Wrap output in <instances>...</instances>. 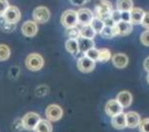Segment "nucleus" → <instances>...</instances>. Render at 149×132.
<instances>
[{
	"instance_id": "nucleus-1",
	"label": "nucleus",
	"mask_w": 149,
	"mask_h": 132,
	"mask_svg": "<svg viewBox=\"0 0 149 132\" xmlns=\"http://www.w3.org/2000/svg\"><path fill=\"white\" fill-rule=\"evenodd\" d=\"M113 10V4L109 0H98L95 5L96 17L99 18L102 21L111 17Z\"/></svg>"
},
{
	"instance_id": "nucleus-2",
	"label": "nucleus",
	"mask_w": 149,
	"mask_h": 132,
	"mask_svg": "<svg viewBox=\"0 0 149 132\" xmlns=\"http://www.w3.org/2000/svg\"><path fill=\"white\" fill-rule=\"evenodd\" d=\"M26 67L31 71H39L44 66V58L39 53H31L25 60Z\"/></svg>"
},
{
	"instance_id": "nucleus-3",
	"label": "nucleus",
	"mask_w": 149,
	"mask_h": 132,
	"mask_svg": "<svg viewBox=\"0 0 149 132\" xmlns=\"http://www.w3.org/2000/svg\"><path fill=\"white\" fill-rule=\"evenodd\" d=\"M62 26L66 29H71V28L77 27L78 25V19H77V12L73 10H66L64 11L60 18Z\"/></svg>"
},
{
	"instance_id": "nucleus-4",
	"label": "nucleus",
	"mask_w": 149,
	"mask_h": 132,
	"mask_svg": "<svg viewBox=\"0 0 149 132\" xmlns=\"http://www.w3.org/2000/svg\"><path fill=\"white\" fill-rule=\"evenodd\" d=\"M41 115L37 113H28L22 118V123L24 129L26 130H34L39 121L41 120Z\"/></svg>"
},
{
	"instance_id": "nucleus-5",
	"label": "nucleus",
	"mask_w": 149,
	"mask_h": 132,
	"mask_svg": "<svg viewBox=\"0 0 149 132\" xmlns=\"http://www.w3.org/2000/svg\"><path fill=\"white\" fill-rule=\"evenodd\" d=\"M33 18L35 22L39 24H45L49 20L50 18V12L49 10L45 6L37 7L33 12Z\"/></svg>"
},
{
	"instance_id": "nucleus-6",
	"label": "nucleus",
	"mask_w": 149,
	"mask_h": 132,
	"mask_svg": "<svg viewBox=\"0 0 149 132\" xmlns=\"http://www.w3.org/2000/svg\"><path fill=\"white\" fill-rule=\"evenodd\" d=\"M63 115V110L57 105H50L45 110V116L49 121H57Z\"/></svg>"
},
{
	"instance_id": "nucleus-7",
	"label": "nucleus",
	"mask_w": 149,
	"mask_h": 132,
	"mask_svg": "<svg viewBox=\"0 0 149 132\" xmlns=\"http://www.w3.org/2000/svg\"><path fill=\"white\" fill-rule=\"evenodd\" d=\"M123 106H120V104L118 103L117 100H110L106 104L105 106V111L106 113L111 116V117H113V116L120 115V113H123Z\"/></svg>"
},
{
	"instance_id": "nucleus-8",
	"label": "nucleus",
	"mask_w": 149,
	"mask_h": 132,
	"mask_svg": "<svg viewBox=\"0 0 149 132\" xmlns=\"http://www.w3.org/2000/svg\"><path fill=\"white\" fill-rule=\"evenodd\" d=\"M77 19H78V24L82 26H87L90 25L92 20L94 19V15L89 9L87 8H82L79 9L77 11Z\"/></svg>"
},
{
	"instance_id": "nucleus-9",
	"label": "nucleus",
	"mask_w": 149,
	"mask_h": 132,
	"mask_svg": "<svg viewBox=\"0 0 149 132\" xmlns=\"http://www.w3.org/2000/svg\"><path fill=\"white\" fill-rule=\"evenodd\" d=\"M4 19L10 24H16L21 19V12L15 6H9V8L6 10V12L3 15Z\"/></svg>"
},
{
	"instance_id": "nucleus-10",
	"label": "nucleus",
	"mask_w": 149,
	"mask_h": 132,
	"mask_svg": "<svg viewBox=\"0 0 149 132\" xmlns=\"http://www.w3.org/2000/svg\"><path fill=\"white\" fill-rule=\"evenodd\" d=\"M95 66L96 62L93 61L90 58H88L87 56H85V55L80 57L77 61V68L83 73H89L91 71H93Z\"/></svg>"
},
{
	"instance_id": "nucleus-11",
	"label": "nucleus",
	"mask_w": 149,
	"mask_h": 132,
	"mask_svg": "<svg viewBox=\"0 0 149 132\" xmlns=\"http://www.w3.org/2000/svg\"><path fill=\"white\" fill-rule=\"evenodd\" d=\"M116 35H127L132 31V24L130 22L120 21L113 27Z\"/></svg>"
},
{
	"instance_id": "nucleus-12",
	"label": "nucleus",
	"mask_w": 149,
	"mask_h": 132,
	"mask_svg": "<svg viewBox=\"0 0 149 132\" xmlns=\"http://www.w3.org/2000/svg\"><path fill=\"white\" fill-rule=\"evenodd\" d=\"M38 25L35 21H27L22 26V33L26 37H34L38 33Z\"/></svg>"
},
{
	"instance_id": "nucleus-13",
	"label": "nucleus",
	"mask_w": 149,
	"mask_h": 132,
	"mask_svg": "<svg viewBox=\"0 0 149 132\" xmlns=\"http://www.w3.org/2000/svg\"><path fill=\"white\" fill-rule=\"evenodd\" d=\"M117 101L120 104L123 108H128L131 105V103H132V96L127 91H123V92H120L118 94Z\"/></svg>"
},
{
	"instance_id": "nucleus-14",
	"label": "nucleus",
	"mask_w": 149,
	"mask_h": 132,
	"mask_svg": "<svg viewBox=\"0 0 149 132\" xmlns=\"http://www.w3.org/2000/svg\"><path fill=\"white\" fill-rule=\"evenodd\" d=\"M125 119H127V127L135 128L139 125L140 123V116L138 113L134 111H130L125 115Z\"/></svg>"
},
{
	"instance_id": "nucleus-15",
	"label": "nucleus",
	"mask_w": 149,
	"mask_h": 132,
	"mask_svg": "<svg viewBox=\"0 0 149 132\" xmlns=\"http://www.w3.org/2000/svg\"><path fill=\"white\" fill-rule=\"evenodd\" d=\"M145 12L140 8H132V10L130 12V23L132 25H139L141 24L144 17Z\"/></svg>"
},
{
	"instance_id": "nucleus-16",
	"label": "nucleus",
	"mask_w": 149,
	"mask_h": 132,
	"mask_svg": "<svg viewBox=\"0 0 149 132\" xmlns=\"http://www.w3.org/2000/svg\"><path fill=\"white\" fill-rule=\"evenodd\" d=\"M78 42V47H79V52H87L88 50L95 47V42L93 40L89 39H84V38H79L77 40Z\"/></svg>"
},
{
	"instance_id": "nucleus-17",
	"label": "nucleus",
	"mask_w": 149,
	"mask_h": 132,
	"mask_svg": "<svg viewBox=\"0 0 149 132\" xmlns=\"http://www.w3.org/2000/svg\"><path fill=\"white\" fill-rule=\"evenodd\" d=\"M113 64L118 68H125L128 64V58L125 53H117L112 57Z\"/></svg>"
},
{
	"instance_id": "nucleus-18",
	"label": "nucleus",
	"mask_w": 149,
	"mask_h": 132,
	"mask_svg": "<svg viewBox=\"0 0 149 132\" xmlns=\"http://www.w3.org/2000/svg\"><path fill=\"white\" fill-rule=\"evenodd\" d=\"M112 125L116 129H123L127 127V119H125V113H120V115L112 117Z\"/></svg>"
},
{
	"instance_id": "nucleus-19",
	"label": "nucleus",
	"mask_w": 149,
	"mask_h": 132,
	"mask_svg": "<svg viewBox=\"0 0 149 132\" xmlns=\"http://www.w3.org/2000/svg\"><path fill=\"white\" fill-rule=\"evenodd\" d=\"M34 132H52V126L47 119H41L34 129Z\"/></svg>"
},
{
	"instance_id": "nucleus-20",
	"label": "nucleus",
	"mask_w": 149,
	"mask_h": 132,
	"mask_svg": "<svg viewBox=\"0 0 149 132\" xmlns=\"http://www.w3.org/2000/svg\"><path fill=\"white\" fill-rule=\"evenodd\" d=\"M132 8V0H118L117 1V10L120 12H130Z\"/></svg>"
},
{
	"instance_id": "nucleus-21",
	"label": "nucleus",
	"mask_w": 149,
	"mask_h": 132,
	"mask_svg": "<svg viewBox=\"0 0 149 132\" xmlns=\"http://www.w3.org/2000/svg\"><path fill=\"white\" fill-rule=\"evenodd\" d=\"M65 49L69 53L71 54L76 55L79 53V47H78V42L77 40H73V39H69L66 40L65 42Z\"/></svg>"
},
{
	"instance_id": "nucleus-22",
	"label": "nucleus",
	"mask_w": 149,
	"mask_h": 132,
	"mask_svg": "<svg viewBox=\"0 0 149 132\" xmlns=\"http://www.w3.org/2000/svg\"><path fill=\"white\" fill-rule=\"evenodd\" d=\"M96 35L95 31L93 30V28L90 25L87 26H82L80 29V38H84V39H89L93 40Z\"/></svg>"
},
{
	"instance_id": "nucleus-23",
	"label": "nucleus",
	"mask_w": 149,
	"mask_h": 132,
	"mask_svg": "<svg viewBox=\"0 0 149 132\" xmlns=\"http://www.w3.org/2000/svg\"><path fill=\"white\" fill-rule=\"evenodd\" d=\"M90 26L93 28V30L95 31L96 34H100V33L102 32V30L104 29L105 25H104V22L101 19H99V18H97V17H94V19L91 22Z\"/></svg>"
},
{
	"instance_id": "nucleus-24",
	"label": "nucleus",
	"mask_w": 149,
	"mask_h": 132,
	"mask_svg": "<svg viewBox=\"0 0 149 132\" xmlns=\"http://www.w3.org/2000/svg\"><path fill=\"white\" fill-rule=\"evenodd\" d=\"M0 29L5 33H11L15 30V25L10 24L4 19L3 16H0Z\"/></svg>"
},
{
	"instance_id": "nucleus-25",
	"label": "nucleus",
	"mask_w": 149,
	"mask_h": 132,
	"mask_svg": "<svg viewBox=\"0 0 149 132\" xmlns=\"http://www.w3.org/2000/svg\"><path fill=\"white\" fill-rule=\"evenodd\" d=\"M111 58H112V54H111V51L108 49H99V58H98V61L107 62Z\"/></svg>"
},
{
	"instance_id": "nucleus-26",
	"label": "nucleus",
	"mask_w": 149,
	"mask_h": 132,
	"mask_svg": "<svg viewBox=\"0 0 149 132\" xmlns=\"http://www.w3.org/2000/svg\"><path fill=\"white\" fill-rule=\"evenodd\" d=\"M11 51L6 44H0V61H5L10 57Z\"/></svg>"
},
{
	"instance_id": "nucleus-27",
	"label": "nucleus",
	"mask_w": 149,
	"mask_h": 132,
	"mask_svg": "<svg viewBox=\"0 0 149 132\" xmlns=\"http://www.w3.org/2000/svg\"><path fill=\"white\" fill-rule=\"evenodd\" d=\"M100 35H102L103 38H105V39H112V38L116 37L115 31H113V27L111 28V27H107V26L104 27V29L102 30V32L100 33Z\"/></svg>"
},
{
	"instance_id": "nucleus-28",
	"label": "nucleus",
	"mask_w": 149,
	"mask_h": 132,
	"mask_svg": "<svg viewBox=\"0 0 149 132\" xmlns=\"http://www.w3.org/2000/svg\"><path fill=\"white\" fill-rule=\"evenodd\" d=\"M84 55L96 62V61H98V58H99V49H95V47L94 49H91L90 50H88L87 52H85Z\"/></svg>"
},
{
	"instance_id": "nucleus-29",
	"label": "nucleus",
	"mask_w": 149,
	"mask_h": 132,
	"mask_svg": "<svg viewBox=\"0 0 149 132\" xmlns=\"http://www.w3.org/2000/svg\"><path fill=\"white\" fill-rule=\"evenodd\" d=\"M67 35L69 37V39L78 40L80 38V29H78L77 27L67 29Z\"/></svg>"
},
{
	"instance_id": "nucleus-30",
	"label": "nucleus",
	"mask_w": 149,
	"mask_h": 132,
	"mask_svg": "<svg viewBox=\"0 0 149 132\" xmlns=\"http://www.w3.org/2000/svg\"><path fill=\"white\" fill-rule=\"evenodd\" d=\"M138 127H139V132H149V118H144L140 120Z\"/></svg>"
},
{
	"instance_id": "nucleus-31",
	"label": "nucleus",
	"mask_w": 149,
	"mask_h": 132,
	"mask_svg": "<svg viewBox=\"0 0 149 132\" xmlns=\"http://www.w3.org/2000/svg\"><path fill=\"white\" fill-rule=\"evenodd\" d=\"M111 19L115 22V24H118V22L122 21V12H120L117 9H113L111 14Z\"/></svg>"
},
{
	"instance_id": "nucleus-32",
	"label": "nucleus",
	"mask_w": 149,
	"mask_h": 132,
	"mask_svg": "<svg viewBox=\"0 0 149 132\" xmlns=\"http://www.w3.org/2000/svg\"><path fill=\"white\" fill-rule=\"evenodd\" d=\"M140 40H141V44H142L143 45H145V47H149V30L143 32L142 34H141Z\"/></svg>"
},
{
	"instance_id": "nucleus-33",
	"label": "nucleus",
	"mask_w": 149,
	"mask_h": 132,
	"mask_svg": "<svg viewBox=\"0 0 149 132\" xmlns=\"http://www.w3.org/2000/svg\"><path fill=\"white\" fill-rule=\"evenodd\" d=\"M49 92V89L47 86H40L36 89V95L38 97H44Z\"/></svg>"
},
{
	"instance_id": "nucleus-34",
	"label": "nucleus",
	"mask_w": 149,
	"mask_h": 132,
	"mask_svg": "<svg viewBox=\"0 0 149 132\" xmlns=\"http://www.w3.org/2000/svg\"><path fill=\"white\" fill-rule=\"evenodd\" d=\"M9 6V2L7 0H0V16H3Z\"/></svg>"
},
{
	"instance_id": "nucleus-35",
	"label": "nucleus",
	"mask_w": 149,
	"mask_h": 132,
	"mask_svg": "<svg viewBox=\"0 0 149 132\" xmlns=\"http://www.w3.org/2000/svg\"><path fill=\"white\" fill-rule=\"evenodd\" d=\"M141 26L145 29L149 30V12H146L144 14V17H143V20L141 22Z\"/></svg>"
},
{
	"instance_id": "nucleus-36",
	"label": "nucleus",
	"mask_w": 149,
	"mask_h": 132,
	"mask_svg": "<svg viewBox=\"0 0 149 132\" xmlns=\"http://www.w3.org/2000/svg\"><path fill=\"white\" fill-rule=\"evenodd\" d=\"M88 1H90V0H70V2L76 6H81V5L87 3Z\"/></svg>"
},
{
	"instance_id": "nucleus-37",
	"label": "nucleus",
	"mask_w": 149,
	"mask_h": 132,
	"mask_svg": "<svg viewBox=\"0 0 149 132\" xmlns=\"http://www.w3.org/2000/svg\"><path fill=\"white\" fill-rule=\"evenodd\" d=\"M122 21L130 22V12H122Z\"/></svg>"
},
{
	"instance_id": "nucleus-38",
	"label": "nucleus",
	"mask_w": 149,
	"mask_h": 132,
	"mask_svg": "<svg viewBox=\"0 0 149 132\" xmlns=\"http://www.w3.org/2000/svg\"><path fill=\"white\" fill-rule=\"evenodd\" d=\"M143 67H144V70L149 73V56L145 58L144 62H143Z\"/></svg>"
},
{
	"instance_id": "nucleus-39",
	"label": "nucleus",
	"mask_w": 149,
	"mask_h": 132,
	"mask_svg": "<svg viewBox=\"0 0 149 132\" xmlns=\"http://www.w3.org/2000/svg\"><path fill=\"white\" fill-rule=\"evenodd\" d=\"M147 82L149 84V73H148V75H147Z\"/></svg>"
}]
</instances>
